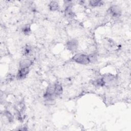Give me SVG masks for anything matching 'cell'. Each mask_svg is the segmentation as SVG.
<instances>
[{"label": "cell", "instance_id": "6da1fadb", "mask_svg": "<svg viewBox=\"0 0 131 131\" xmlns=\"http://www.w3.org/2000/svg\"><path fill=\"white\" fill-rule=\"evenodd\" d=\"M73 60L77 63L82 65H88L90 63L88 55L83 54H77L73 57Z\"/></svg>", "mask_w": 131, "mask_h": 131}, {"label": "cell", "instance_id": "7a4b0ae2", "mask_svg": "<svg viewBox=\"0 0 131 131\" xmlns=\"http://www.w3.org/2000/svg\"><path fill=\"white\" fill-rule=\"evenodd\" d=\"M55 96L56 95L55 94L54 86H49L44 94V98L48 101H52L53 100Z\"/></svg>", "mask_w": 131, "mask_h": 131}, {"label": "cell", "instance_id": "3957f363", "mask_svg": "<svg viewBox=\"0 0 131 131\" xmlns=\"http://www.w3.org/2000/svg\"><path fill=\"white\" fill-rule=\"evenodd\" d=\"M109 12L113 17H119L121 15V10L117 5H113L109 9Z\"/></svg>", "mask_w": 131, "mask_h": 131}, {"label": "cell", "instance_id": "277c9868", "mask_svg": "<svg viewBox=\"0 0 131 131\" xmlns=\"http://www.w3.org/2000/svg\"><path fill=\"white\" fill-rule=\"evenodd\" d=\"M78 41L76 39H73L67 42V47L68 50L72 51H74L77 50L78 48Z\"/></svg>", "mask_w": 131, "mask_h": 131}, {"label": "cell", "instance_id": "5b68a950", "mask_svg": "<svg viewBox=\"0 0 131 131\" xmlns=\"http://www.w3.org/2000/svg\"><path fill=\"white\" fill-rule=\"evenodd\" d=\"M29 72V68H21V69L18 72L17 77L19 79H22L26 76V75Z\"/></svg>", "mask_w": 131, "mask_h": 131}, {"label": "cell", "instance_id": "8992f818", "mask_svg": "<svg viewBox=\"0 0 131 131\" xmlns=\"http://www.w3.org/2000/svg\"><path fill=\"white\" fill-rule=\"evenodd\" d=\"M32 64V61L29 59H24L22 60L20 63V67L21 68H29Z\"/></svg>", "mask_w": 131, "mask_h": 131}, {"label": "cell", "instance_id": "52a82bcc", "mask_svg": "<svg viewBox=\"0 0 131 131\" xmlns=\"http://www.w3.org/2000/svg\"><path fill=\"white\" fill-rule=\"evenodd\" d=\"M54 92L56 96L60 95L63 93V87L62 86L59 84V83H55L54 85Z\"/></svg>", "mask_w": 131, "mask_h": 131}, {"label": "cell", "instance_id": "ba28073f", "mask_svg": "<svg viewBox=\"0 0 131 131\" xmlns=\"http://www.w3.org/2000/svg\"><path fill=\"white\" fill-rule=\"evenodd\" d=\"M103 78L105 83H111L115 80V76L112 74H108V75H106Z\"/></svg>", "mask_w": 131, "mask_h": 131}, {"label": "cell", "instance_id": "9c48e42d", "mask_svg": "<svg viewBox=\"0 0 131 131\" xmlns=\"http://www.w3.org/2000/svg\"><path fill=\"white\" fill-rule=\"evenodd\" d=\"M89 4L92 7H99L104 4V2L98 0H92L89 2Z\"/></svg>", "mask_w": 131, "mask_h": 131}, {"label": "cell", "instance_id": "30bf717a", "mask_svg": "<svg viewBox=\"0 0 131 131\" xmlns=\"http://www.w3.org/2000/svg\"><path fill=\"white\" fill-rule=\"evenodd\" d=\"M49 8L51 11H56L59 8V3L56 1H52L49 4Z\"/></svg>", "mask_w": 131, "mask_h": 131}, {"label": "cell", "instance_id": "8fae6325", "mask_svg": "<svg viewBox=\"0 0 131 131\" xmlns=\"http://www.w3.org/2000/svg\"><path fill=\"white\" fill-rule=\"evenodd\" d=\"M31 51L32 50H31V47L27 45V46H26L24 48L23 50V54L25 56H27L31 54Z\"/></svg>", "mask_w": 131, "mask_h": 131}, {"label": "cell", "instance_id": "7c38bea8", "mask_svg": "<svg viewBox=\"0 0 131 131\" xmlns=\"http://www.w3.org/2000/svg\"><path fill=\"white\" fill-rule=\"evenodd\" d=\"M105 82L103 79V78H99L98 79L94 81V84H95L96 86H103L105 85Z\"/></svg>", "mask_w": 131, "mask_h": 131}, {"label": "cell", "instance_id": "4fadbf2b", "mask_svg": "<svg viewBox=\"0 0 131 131\" xmlns=\"http://www.w3.org/2000/svg\"><path fill=\"white\" fill-rule=\"evenodd\" d=\"M4 115L6 116V117L7 118V119H8L9 122H13V116H12V114L9 111H6L4 112Z\"/></svg>", "mask_w": 131, "mask_h": 131}, {"label": "cell", "instance_id": "5bb4252c", "mask_svg": "<svg viewBox=\"0 0 131 131\" xmlns=\"http://www.w3.org/2000/svg\"><path fill=\"white\" fill-rule=\"evenodd\" d=\"M88 58L90 61V63H94L97 61V57L95 54H91L88 55Z\"/></svg>", "mask_w": 131, "mask_h": 131}, {"label": "cell", "instance_id": "9a60e30c", "mask_svg": "<svg viewBox=\"0 0 131 131\" xmlns=\"http://www.w3.org/2000/svg\"><path fill=\"white\" fill-rule=\"evenodd\" d=\"M31 32L30 27L28 26H26L23 28V32L26 35H29Z\"/></svg>", "mask_w": 131, "mask_h": 131}]
</instances>
